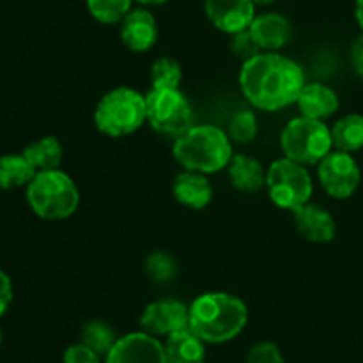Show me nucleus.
I'll use <instances>...</instances> for the list:
<instances>
[{
  "mask_svg": "<svg viewBox=\"0 0 363 363\" xmlns=\"http://www.w3.org/2000/svg\"><path fill=\"white\" fill-rule=\"evenodd\" d=\"M13 282H11V277L7 275L4 269H0V318L9 311L11 303H13Z\"/></svg>",
  "mask_w": 363,
  "mask_h": 363,
  "instance_id": "nucleus-31",
  "label": "nucleus"
},
{
  "mask_svg": "<svg viewBox=\"0 0 363 363\" xmlns=\"http://www.w3.org/2000/svg\"><path fill=\"white\" fill-rule=\"evenodd\" d=\"M227 170L233 186L243 194H254L266 184V170L262 163L243 152L233 155Z\"/></svg>",
  "mask_w": 363,
  "mask_h": 363,
  "instance_id": "nucleus-19",
  "label": "nucleus"
},
{
  "mask_svg": "<svg viewBox=\"0 0 363 363\" xmlns=\"http://www.w3.org/2000/svg\"><path fill=\"white\" fill-rule=\"evenodd\" d=\"M294 225L300 236L311 243L325 245L333 241L337 234V223L332 213L325 209L323 206L307 202L305 206L293 211Z\"/></svg>",
  "mask_w": 363,
  "mask_h": 363,
  "instance_id": "nucleus-14",
  "label": "nucleus"
},
{
  "mask_svg": "<svg viewBox=\"0 0 363 363\" xmlns=\"http://www.w3.org/2000/svg\"><path fill=\"white\" fill-rule=\"evenodd\" d=\"M174 199L188 209H204L213 201V186L208 176L195 170H184L174 177Z\"/></svg>",
  "mask_w": 363,
  "mask_h": 363,
  "instance_id": "nucleus-17",
  "label": "nucleus"
},
{
  "mask_svg": "<svg viewBox=\"0 0 363 363\" xmlns=\"http://www.w3.org/2000/svg\"><path fill=\"white\" fill-rule=\"evenodd\" d=\"M247 323L248 307L230 293H204L190 305L188 328L206 344H223L236 339Z\"/></svg>",
  "mask_w": 363,
  "mask_h": 363,
  "instance_id": "nucleus-2",
  "label": "nucleus"
},
{
  "mask_svg": "<svg viewBox=\"0 0 363 363\" xmlns=\"http://www.w3.org/2000/svg\"><path fill=\"white\" fill-rule=\"evenodd\" d=\"M0 344H2V330H0Z\"/></svg>",
  "mask_w": 363,
  "mask_h": 363,
  "instance_id": "nucleus-36",
  "label": "nucleus"
},
{
  "mask_svg": "<svg viewBox=\"0 0 363 363\" xmlns=\"http://www.w3.org/2000/svg\"><path fill=\"white\" fill-rule=\"evenodd\" d=\"M35 174V169L23 155L0 156V190L27 186Z\"/></svg>",
  "mask_w": 363,
  "mask_h": 363,
  "instance_id": "nucleus-22",
  "label": "nucleus"
},
{
  "mask_svg": "<svg viewBox=\"0 0 363 363\" xmlns=\"http://www.w3.org/2000/svg\"><path fill=\"white\" fill-rule=\"evenodd\" d=\"M305 84L303 67L279 52H261L240 69L241 94L262 112H279L296 103Z\"/></svg>",
  "mask_w": 363,
  "mask_h": 363,
  "instance_id": "nucleus-1",
  "label": "nucleus"
},
{
  "mask_svg": "<svg viewBox=\"0 0 363 363\" xmlns=\"http://www.w3.org/2000/svg\"><path fill=\"white\" fill-rule=\"evenodd\" d=\"M204 11L213 27L230 35L247 30L255 18L252 0H204Z\"/></svg>",
  "mask_w": 363,
  "mask_h": 363,
  "instance_id": "nucleus-12",
  "label": "nucleus"
},
{
  "mask_svg": "<svg viewBox=\"0 0 363 363\" xmlns=\"http://www.w3.org/2000/svg\"><path fill=\"white\" fill-rule=\"evenodd\" d=\"M300 116L315 121H326L339 110L340 99L335 89L323 82H307L296 99Z\"/></svg>",
  "mask_w": 363,
  "mask_h": 363,
  "instance_id": "nucleus-16",
  "label": "nucleus"
},
{
  "mask_svg": "<svg viewBox=\"0 0 363 363\" xmlns=\"http://www.w3.org/2000/svg\"><path fill=\"white\" fill-rule=\"evenodd\" d=\"M230 50H233L234 55L238 57V59H241L243 62H247V60L254 59L255 55H259V53L262 52L261 48H259V45L255 43L254 35L250 34V30H243V32H238V34L233 35V41H230Z\"/></svg>",
  "mask_w": 363,
  "mask_h": 363,
  "instance_id": "nucleus-29",
  "label": "nucleus"
},
{
  "mask_svg": "<svg viewBox=\"0 0 363 363\" xmlns=\"http://www.w3.org/2000/svg\"><path fill=\"white\" fill-rule=\"evenodd\" d=\"M350 60H351V67H353L354 74L363 80V34L358 35V38L353 41V45H351Z\"/></svg>",
  "mask_w": 363,
  "mask_h": 363,
  "instance_id": "nucleus-32",
  "label": "nucleus"
},
{
  "mask_svg": "<svg viewBox=\"0 0 363 363\" xmlns=\"http://www.w3.org/2000/svg\"><path fill=\"white\" fill-rule=\"evenodd\" d=\"M145 273L152 282H170L176 277V261L167 252L156 250L145 259Z\"/></svg>",
  "mask_w": 363,
  "mask_h": 363,
  "instance_id": "nucleus-27",
  "label": "nucleus"
},
{
  "mask_svg": "<svg viewBox=\"0 0 363 363\" xmlns=\"http://www.w3.org/2000/svg\"><path fill=\"white\" fill-rule=\"evenodd\" d=\"M315 167L319 184L332 199L346 201L357 194L362 181V170L351 152L333 149Z\"/></svg>",
  "mask_w": 363,
  "mask_h": 363,
  "instance_id": "nucleus-9",
  "label": "nucleus"
},
{
  "mask_svg": "<svg viewBox=\"0 0 363 363\" xmlns=\"http://www.w3.org/2000/svg\"><path fill=\"white\" fill-rule=\"evenodd\" d=\"M252 2H254L255 6H269V4H273L275 0H252Z\"/></svg>",
  "mask_w": 363,
  "mask_h": 363,
  "instance_id": "nucleus-35",
  "label": "nucleus"
},
{
  "mask_svg": "<svg viewBox=\"0 0 363 363\" xmlns=\"http://www.w3.org/2000/svg\"><path fill=\"white\" fill-rule=\"evenodd\" d=\"M64 363H101L99 360V354L94 350H91L89 346H85L84 342L73 344V346L67 347L64 351L62 357Z\"/></svg>",
  "mask_w": 363,
  "mask_h": 363,
  "instance_id": "nucleus-30",
  "label": "nucleus"
},
{
  "mask_svg": "<svg viewBox=\"0 0 363 363\" xmlns=\"http://www.w3.org/2000/svg\"><path fill=\"white\" fill-rule=\"evenodd\" d=\"M172 155L184 170L209 176L227 169L234 149L225 130L215 124H194L181 137L174 138Z\"/></svg>",
  "mask_w": 363,
  "mask_h": 363,
  "instance_id": "nucleus-3",
  "label": "nucleus"
},
{
  "mask_svg": "<svg viewBox=\"0 0 363 363\" xmlns=\"http://www.w3.org/2000/svg\"><path fill=\"white\" fill-rule=\"evenodd\" d=\"M119 35L128 50L135 53H144L158 41V21L151 11L145 7H137L123 18Z\"/></svg>",
  "mask_w": 363,
  "mask_h": 363,
  "instance_id": "nucleus-13",
  "label": "nucleus"
},
{
  "mask_svg": "<svg viewBox=\"0 0 363 363\" xmlns=\"http://www.w3.org/2000/svg\"><path fill=\"white\" fill-rule=\"evenodd\" d=\"M190 319V305L165 298V300L151 301L140 315V326L145 333L155 337H169L170 333L188 328Z\"/></svg>",
  "mask_w": 363,
  "mask_h": 363,
  "instance_id": "nucleus-10",
  "label": "nucleus"
},
{
  "mask_svg": "<svg viewBox=\"0 0 363 363\" xmlns=\"http://www.w3.org/2000/svg\"><path fill=\"white\" fill-rule=\"evenodd\" d=\"M247 363H286L280 347L275 342L262 340L250 347L247 354Z\"/></svg>",
  "mask_w": 363,
  "mask_h": 363,
  "instance_id": "nucleus-28",
  "label": "nucleus"
},
{
  "mask_svg": "<svg viewBox=\"0 0 363 363\" xmlns=\"http://www.w3.org/2000/svg\"><path fill=\"white\" fill-rule=\"evenodd\" d=\"M133 0H87V9L96 21L103 25L121 23L131 11Z\"/></svg>",
  "mask_w": 363,
  "mask_h": 363,
  "instance_id": "nucleus-25",
  "label": "nucleus"
},
{
  "mask_svg": "<svg viewBox=\"0 0 363 363\" xmlns=\"http://www.w3.org/2000/svg\"><path fill=\"white\" fill-rule=\"evenodd\" d=\"M280 147L286 158L305 167L318 165L333 151L332 128L326 126L325 121H315L305 116L294 117L280 133Z\"/></svg>",
  "mask_w": 363,
  "mask_h": 363,
  "instance_id": "nucleus-6",
  "label": "nucleus"
},
{
  "mask_svg": "<svg viewBox=\"0 0 363 363\" xmlns=\"http://www.w3.org/2000/svg\"><path fill=\"white\" fill-rule=\"evenodd\" d=\"M145 123V96L133 87H116L105 92L94 108L96 130L110 138L137 133Z\"/></svg>",
  "mask_w": 363,
  "mask_h": 363,
  "instance_id": "nucleus-5",
  "label": "nucleus"
},
{
  "mask_svg": "<svg viewBox=\"0 0 363 363\" xmlns=\"http://www.w3.org/2000/svg\"><path fill=\"white\" fill-rule=\"evenodd\" d=\"M259 131L257 117L252 110H240L230 119L229 128H227V135L233 140V144H250L255 140Z\"/></svg>",
  "mask_w": 363,
  "mask_h": 363,
  "instance_id": "nucleus-26",
  "label": "nucleus"
},
{
  "mask_svg": "<svg viewBox=\"0 0 363 363\" xmlns=\"http://www.w3.org/2000/svg\"><path fill=\"white\" fill-rule=\"evenodd\" d=\"M248 30L262 52H279L289 45L293 38V25L284 14L279 13L255 14Z\"/></svg>",
  "mask_w": 363,
  "mask_h": 363,
  "instance_id": "nucleus-15",
  "label": "nucleus"
},
{
  "mask_svg": "<svg viewBox=\"0 0 363 363\" xmlns=\"http://www.w3.org/2000/svg\"><path fill=\"white\" fill-rule=\"evenodd\" d=\"M183 82L181 64L172 57H160L151 66L152 89H179Z\"/></svg>",
  "mask_w": 363,
  "mask_h": 363,
  "instance_id": "nucleus-24",
  "label": "nucleus"
},
{
  "mask_svg": "<svg viewBox=\"0 0 363 363\" xmlns=\"http://www.w3.org/2000/svg\"><path fill=\"white\" fill-rule=\"evenodd\" d=\"M23 156L34 167L35 172H45V170L59 169L64 158V149L59 138L53 135H46V137L30 142L23 149Z\"/></svg>",
  "mask_w": 363,
  "mask_h": 363,
  "instance_id": "nucleus-20",
  "label": "nucleus"
},
{
  "mask_svg": "<svg viewBox=\"0 0 363 363\" xmlns=\"http://www.w3.org/2000/svg\"><path fill=\"white\" fill-rule=\"evenodd\" d=\"M333 149L344 152H357L363 149V116L346 113L332 126Z\"/></svg>",
  "mask_w": 363,
  "mask_h": 363,
  "instance_id": "nucleus-21",
  "label": "nucleus"
},
{
  "mask_svg": "<svg viewBox=\"0 0 363 363\" xmlns=\"http://www.w3.org/2000/svg\"><path fill=\"white\" fill-rule=\"evenodd\" d=\"M163 347L167 363H206V342L190 328L170 333Z\"/></svg>",
  "mask_w": 363,
  "mask_h": 363,
  "instance_id": "nucleus-18",
  "label": "nucleus"
},
{
  "mask_svg": "<svg viewBox=\"0 0 363 363\" xmlns=\"http://www.w3.org/2000/svg\"><path fill=\"white\" fill-rule=\"evenodd\" d=\"M147 123L156 133L177 138L195 124L190 99L181 89H152L145 94Z\"/></svg>",
  "mask_w": 363,
  "mask_h": 363,
  "instance_id": "nucleus-8",
  "label": "nucleus"
},
{
  "mask_svg": "<svg viewBox=\"0 0 363 363\" xmlns=\"http://www.w3.org/2000/svg\"><path fill=\"white\" fill-rule=\"evenodd\" d=\"M117 339L119 337L116 335L112 326L103 321H91L82 330V342L94 350L99 357H106Z\"/></svg>",
  "mask_w": 363,
  "mask_h": 363,
  "instance_id": "nucleus-23",
  "label": "nucleus"
},
{
  "mask_svg": "<svg viewBox=\"0 0 363 363\" xmlns=\"http://www.w3.org/2000/svg\"><path fill=\"white\" fill-rule=\"evenodd\" d=\"M264 186L273 204L287 211H296L311 202L314 194V181L307 167L286 156L268 167Z\"/></svg>",
  "mask_w": 363,
  "mask_h": 363,
  "instance_id": "nucleus-7",
  "label": "nucleus"
},
{
  "mask_svg": "<svg viewBox=\"0 0 363 363\" xmlns=\"http://www.w3.org/2000/svg\"><path fill=\"white\" fill-rule=\"evenodd\" d=\"M137 2L142 4V6H162L167 0H137Z\"/></svg>",
  "mask_w": 363,
  "mask_h": 363,
  "instance_id": "nucleus-34",
  "label": "nucleus"
},
{
  "mask_svg": "<svg viewBox=\"0 0 363 363\" xmlns=\"http://www.w3.org/2000/svg\"><path fill=\"white\" fill-rule=\"evenodd\" d=\"M27 202L39 218L57 222L77 213L80 191L73 177L64 170H45L35 174L27 184Z\"/></svg>",
  "mask_w": 363,
  "mask_h": 363,
  "instance_id": "nucleus-4",
  "label": "nucleus"
},
{
  "mask_svg": "<svg viewBox=\"0 0 363 363\" xmlns=\"http://www.w3.org/2000/svg\"><path fill=\"white\" fill-rule=\"evenodd\" d=\"M354 16H357L358 25L363 30V0H357V4H354Z\"/></svg>",
  "mask_w": 363,
  "mask_h": 363,
  "instance_id": "nucleus-33",
  "label": "nucleus"
},
{
  "mask_svg": "<svg viewBox=\"0 0 363 363\" xmlns=\"http://www.w3.org/2000/svg\"><path fill=\"white\" fill-rule=\"evenodd\" d=\"M105 363H167L165 347L158 337L131 332L119 337L105 357Z\"/></svg>",
  "mask_w": 363,
  "mask_h": 363,
  "instance_id": "nucleus-11",
  "label": "nucleus"
}]
</instances>
